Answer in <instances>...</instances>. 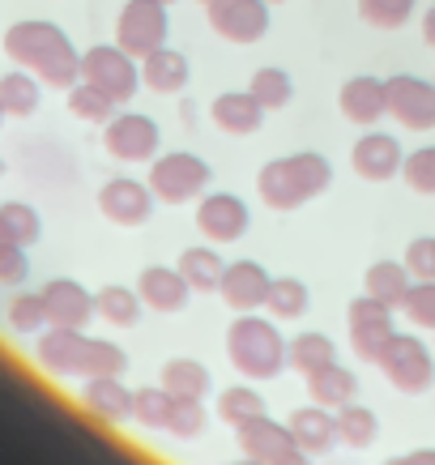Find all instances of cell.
Wrapping results in <instances>:
<instances>
[{"label":"cell","mask_w":435,"mask_h":465,"mask_svg":"<svg viewBox=\"0 0 435 465\" xmlns=\"http://www.w3.org/2000/svg\"><path fill=\"white\" fill-rule=\"evenodd\" d=\"M99 210L107 223L115 226H141L150 223V210H154V193H150V183L141 180H107L99 188Z\"/></svg>","instance_id":"15"},{"label":"cell","mask_w":435,"mask_h":465,"mask_svg":"<svg viewBox=\"0 0 435 465\" xmlns=\"http://www.w3.org/2000/svg\"><path fill=\"white\" fill-rule=\"evenodd\" d=\"M167 35H171V17L163 0H128L120 17H115V43L137 60H145L158 47H167Z\"/></svg>","instance_id":"6"},{"label":"cell","mask_w":435,"mask_h":465,"mask_svg":"<svg viewBox=\"0 0 435 465\" xmlns=\"http://www.w3.org/2000/svg\"><path fill=\"white\" fill-rule=\"evenodd\" d=\"M308 303H311V295L299 278H273V282H269V299H265L269 316H278V321H299V316L308 312Z\"/></svg>","instance_id":"34"},{"label":"cell","mask_w":435,"mask_h":465,"mask_svg":"<svg viewBox=\"0 0 435 465\" xmlns=\"http://www.w3.org/2000/svg\"><path fill=\"white\" fill-rule=\"evenodd\" d=\"M265 107L256 103L252 90H226L210 103V120L231 137H252L256 128L265 124Z\"/></svg>","instance_id":"19"},{"label":"cell","mask_w":435,"mask_h":465,"mask_svg":"<svg viewBox=\"0 0 435 465\" xmlns=\"http://www.w3.org/2000/svg\"><path fill=\"white\" fill-rule=\"evenodd\" d=\"M43 99V82L26 69H14L0 77V103L9 107V115H35Z\"/></svg>","instance_id":"31"},{"label":"cell","mask_w":435,"mask_h":465,"mask_svg":"<svg viewBox=\"0 0 435 465\" xmlns=\"http://www.w3.org/2000/svg\"><path fill=\"white\" fill-rule=\"evenodd\" d=\"M376 367L384 371V381L393 384L397 393H410V397L427 393L435 381V354L427 351V341L414 338V333H393V341L384 346Z\"/></svg>","instance_id":"5"},{"label":"cell","mask_w":435,"mask_h":465,"mask_svg":"<svg viewBox=\"0 0 435 465\" xmlns=\"http://www.w3.org/2000/svg\"><path fill=\"white\" fill-rule=\"evenodd\" d=\"M248 90L256 94V103H261L265 112H282L286 103L295 99V82H291V73H286V69H269V64L252 73Z\"/></svg>","instance_id":"36"},{"label":"cell","mask_w":435,"mask_h":465,"mask_svg":"<svg viewBox=\"0 0 435 465\" xmlns=\"http://www.w3.org/2000/svg\"><path fill=\"white\" fill-rule=\"evenodd\" d=\"M329 183H333V167L316 150L273 158V163L256 171V193H261L269 210H299V205L321 197Z\"/></svg>","instance_id":"2"},{"label":"cell","mask_w":435,"mask_h":465,"mask_svg":"<svg viewBox=\"0 0 435 465\" xmlns=\"http://www.w3.org/2000/svg\"><path fill=\"white\" fill-rule=\"evenodd\" d=\"M231 465H265V461H256V457H243V461H231Z\"/></svg>","instance_id":"50"},{"label":"cell","mask_w":435,"mask_h":465,"mask_svg":"<svg viewBox=\"0 0 435 465\" xmlns=\"http://www.w3.org/2000/svg\"><path fill=\"white\" fill-rule=\"evenodd\" d=\"M286 427H291V436H295V449H303V452H329L337 440V414L316 406V401L291 410Z\"/></svg>","instance_id":"23"},{"label":"cell","mask_w":435,"mask_h":465,"mask_svg":"<svg viewBox=\"0 0 435 465\" xmlns=\"http://www.w3.org/2000/svg\"><path fill=\"white\" fill-rule=\"evenodd\" d=\"M205 427H210V410H205V397H171L167 436H175V440H197Z\"/></svg>","instance_id":"35"},{"label":"cell","mask_w":435,"mask_h":465,"mask_svg":"<svg viewBox=\"0 0 435 465\" xmlns=\"http://www.w3.org/2000/svg\"><path fill=\"white\" fill-rule=\"evenodd\" d=\"M137 295L145 308H154V312H180L193 299V286H188V278H183L180 269L150 265V269H141Z\"/></svg>","instance_id":"20"},{"label":"cell","mask_w":435,"mask_h":465,"mask_svg":"<svg viewBox=\"0 0 435 465\" xmlns=\"http://www.w3.org/2000/svg\"><path fill=\"white\" fill-rule=\"evenodd\" d=\"M115 107H120V103H115L112 94H103L99 85H90V82L69 85V112L77 115V120H85V124H107L115 115Z\"/></svg>","instance_id":"33"},{"label":"cell","mask_w":435,"mask_h":465,"mask_svg":"<svg viewBox=\"0 0 435 465\" xmlns=\"http://www.w3.org/2000/svg\"><path fill=\"white\" fill-rule=\"evenodd\" d=\"M269 282L273 278L256 261H235V265H226L222 282H218V295L226 299L231 312H256V308H265Z\"/></svg>","instance_id":"16"},{"label":"cell","mask_w":435,"mask_h":465,"mask_svg":"<svg viewBox=\"0 0 435 465\" xmlns=\"http://www.w3.org/2000/svg\"><path fill=\"white\" fill-rule=\"evenodd\" d=\"M410 273L406 269V261H376V265H367V273H363V295H371V299H380V303H389V308H401L406 303V295H410Z\"/></svg>","instance_id":"25"},{"label":"cell","mask_w":435,"mask_h":465,"mask_svg":"<svg viewBox=\"0 0 435 465\" xmlns=\"http://www.w3.org/2000/svg\"><path fill=\"white\" fill-rule=\"evenodd\" d=\"M201 5H210V0H201Z\"/></svg>","instance_id":"55"},{"label":"cell","mask_w":435,"mask_h":465,"mask_svg":"<svg viewBox=\"0 0 435 465\" xmlns=\"http://www.w3.org/2000/svg\"><path fill=\"white\" fill-rule=\"evenodd\" d=\"M128 367V354L107 338H90V371H85V381L90 376H124Z\"/></svg>","instance_id":"44"},{"label":"cell","mask_w":435,"mask_h":465,"mask_svg":"<svg viewBox=\"0 0 435 465\" xmlns=\"http://www.w3.org/2000/svg\"><path fill=\"white\" fill-rule=\"evenodd\" d=\"M82 82L99 85L103 94H112L115 103H128L141 90V64L137 56H128L120 43L115 47L99 43V47H90L82 56Z\"/></svg>","instance_id":"7"},{"label":"cell","mask_w":435,"mask_h":465,"mask_svg":"<svg viewBox=\"0 0 435 465\" xmlns=\"http://www.w3.org/2000/svg\"><path fill=\"white\" fill-rule=\"evenodd\" d=\"M9 324H14V333H43L47 329V303H43V291L39 295H14L9 303Z\"/></svg>","instance_id":"41"},{"label":"cell","mask_w":435,"mask_h":465,"mask_svg":"<svg viewBox=\"0 0 435 465\" xmlns=\"http://www.w3.org/2000/svg\"><path fill=\"white\" fill-rule=\"evenodd\" d=\"M406 269L414 278H435V235H419L406 248Z\"/></svg>","instance_id":"46"},{"label":"cell","mask_w":435,"mask_h":465,"mask_svg":"<svg viewBox=\"0 0 435 465\" xmlns=\"http://www.w3.org/2000/svg\"><path fill=\"white\" fill-rule=\"evenodd\" d=\"M163 5H175V0H163Z\"/></svg>","instance_id":"54"},{"label":"cell","mask_w":435,"mask_h":465,"mask_svg":"<svg viewBox=\"0 0 435 465\" xmlns=\"http://www.w3.org/2000/svg\"><path fill=\"white\" fill-rule=\"evenodd\" d=\"M401 163H406L401 142H397L393 133H376V128H367L351 150L354 175L371 183H384V180H393V175H401Z\"/></svg>","instance_id":"14"},{"label":"cell","mask_w":435,"mask_h":465,"mask_svg":"<svg viewBox=\"0 0 435 465\" xmlns=\"http://www.w3.org/2000/svg\"><path fill=\"white\" fill-rule=\"evenodd\" d=\"M376 436H380L376 410L354 406V401L337 410V440H341V444H351V449H371Z\"/></svg>","instance_id":"32"},{"label":"cell","mask_w":435,"mask_h":465,"mask_svg":"<svg viewBox=\"0 0 435 465\" xmlns=\"http://www.w3.org/2000/svg\"><path fill=\"white\" fill-rule=\"evenodd\" d=\"M0 175H5V158H0Z\"/></svg>","instance_id":"52"},{"label":"cell","mask_w":435,"mask_h":465,"mask_svg":"<svg viewBox=\"0 0 435 465\" xmlns=\"http://www.w3.org/2000/svg\"><path fill=\"white\" fill-rule=\"evenodd\" d=\"M5 56L56 90L82 82V52L73 47V39L56 22H35V17L14 22L5 30Z\"/></svg>","instance_id":"1"},{"label":"cell","mask_w":435,"mask_h":465,"mask_svg":"<svg viewBox=\"0 0 435 465\" xmlns=\"http://www.w3.org/2000/svg\"><path fill=\"white\" fill-rule=\"evenodd\" d=\"M235 436H239L243 457H256V461H265V465L282 461L286 452H295V436H291V427L273 423L269 414H261V419H252V423H243Z\"/></svg>","instance_id":"21"},{"label":"cell","mask_w":435,"mask_h":465,"mask_svg":"<svg viewBox=\"0 0 435 465\" xmlns=\"http://www.w3.org/2000/svg\"><path fill=\"white\" fill-rule=\"evenodd\" d=\"M419 0H359V17L376 30H401L414 17Z\"/></svg>","instance_id":"39"},{"label":"cell","mask_w":435,"mask_h":465,"mask_svg":"<svg viewBox=\"0 0 435 465\" xmlns=\"http://www.w3.org/2000/svg\"><path fill=\"white\" fill-rule=\"evenodd\" d=\"M401 175H406V183L419 197H435V145H422V150L406 154Z\"/></svg>","instance_id":"42"},{"label":"cell","mask_w":435,"mask_h":465,"mask_svg":"<svg viewBox=\"0 0 435 465\" xmlns=\"http://www.w3.org/2000/svg\"><path fill=\"white\" fill-rule=\"evenodd\" d=\"M163 389L171 397H205L213 389L210 367L197 359H171V363H163Z\"/></svg>","instance_id":"28"},{"label":"cell","mask_w":435,"mask_h":465,"mask_svg":"<svg viewBox=\"0 0 435 465\" xmlns=\"http://www.w3.org/2000/svg\"><path fill=\"white\" fill-rule=\"evenodd\" d=\"M0 231H5V240H14V243H35L39 240V213H35V205H26V201H5L0 205Z\"/></svg>","instance_id":"38"},{"label":"cell","mask_w":435,"mask_h":465,"mask_svg":"<svg viewBox=\"0 0 435 465\" xmlns=\"http://www.w3.org/2000/svg\"><path fill=\"white\" fill-rule=\"evenodd\" d=\"M141 295L133 291V286H103L99 295H94V312H99V321L115 324V329H133V324L141 321Z\"/></svg>","instance_id":"27"},{"label":"cell","mask_w":435,"mask_h":465,"mask_svg":"<svg viewBox=\"0 0 435 465\" xmlns=\"http://www.w3.org/2000/svg\"><path fill=\"white\" fill-rule=\"evenodd\" d=\"M158 142H163L158 124L141 112L112 115L107 128H103V145H107V154L120 158V163H154Z\"/></svg>","instance_id":"10"},{"label":"cell","mask_w":435,"mask_h":465,"mask_svg":"<svg viewBox=\"0 0 435 465\" xmlns=\"http://www.w3.org/2000/svg\"><path fill=\"white\" fill-rule=\"evenodd\" d=\"M393 312L397 308H389V303H380V299H371V295H359L351 308H346V321H351V346L363 363H376L380 354H384V346L393 341V333H397Z\"/></svg>","instance_id":"9"},{"label":"cell","mask_w":435,"mask_h":465,"mask_svg":"<svg viewBox=\"0 0 435 465\" xmlns=\"http://www.w3.org/2000/svg\"><path fill=\"white\" fill-rule=\"evenodd\" d=\"M82 406L99 423H124L133 419V389H124L120 376H90L82 389Z\"/></svg>","instance_id":"22"},{"label":"cell","mask_w":435,"mask_h":465,"mask_svg":"<svg viewBox=\"0 0 435 465\" xmlns=\"http://www.w3.org/2000/svg\"><path fill=\"white\" fill-rule=\"evenodd\" d=\"M218 414H222V423H231L239 431L243 423H252V419H261V414H265V401H261V393H256V389L235 384V389H222V397H218Z\"/></svg>","instance_id":"37"},{"label":"cell","mask_w":435,"mask_h":465,"mask_svg":"<svg viewBox=\"0 0 435 465\" xmlns=\"http://www.w3.org/2000/svg\"><path fill=\"white\" fill-rule=\"evenodd\" d=\"M308 393L316 406L324 410H341V406H351L354 393H359V381H354V371L351 367H341V363H329L321 367V371H311L308 376Z\"/></svg>","instance_id":"26"},{"label":"cell","mask_w":435,"mask_h":465,"mask_svg":"<svg viewBox=\"0 0 435 465\" xmlns=\"http://www.w3.org/2000/svg\"><path fill=\"white\" fill-rule=\"evenodd\" d=\"M205 22L218 39L248 47V43H261L269 35V0H210Z\"/></svg>","instance_id":"8"},{"label":"cell","mask_w":435,"mask_h":465,"mask_svg":"<svg viewBox=\"0 0 435 465\" xmlns=\"http://www.w3.org/2000/svg\"><path fill=\"white\" fill-rule=\"evenodd\" d=\"M422 39H427V47H435V5L422 14Z\"/></svg>","instance_id":"48"},{"label":"cell","mask_w":435,"mask_h":465,"mask_svg":"<svg viewBox=\"0 0 435 465\" xmlns=\"http://www.w3.org/2000/svg\"><path fill=\"white\" fill-rule=\"evenodd\" d=\"M188 278V286L193 291H218V282H222V273H226V265H222V256L213 252V248H183L180 252V265H175Z\"/></svg>","instance_id":"29"},{"label":"cell","mask_w":435,"mask_h":465,"mask_svg":"<svg viewBox=\"0 0 435 465\" xmlns=\"http://www.w3.org/2000/svg\"><path fill=\"white\" fill-rule=\"evenodd\" d=\"M389 115L410 133H431L435 128V82L422 77H389Z\"/></svg>","instance_id":"12"},{"label":"cell","mask_w":435,"mask_h":465,"mask_svg":"<svg viewBox=\"0 0 435 465\" xmlns=\"http://www.w3.org/2000/svg\"><path fill=\"white\" fill-rule=\"evenodd\" d=\"M5 120H9V107H5V103H0V124H5Z\"/></svg>","instance_id":"51"},{"label":"cell","mask_w":435,"mask_h":465,"mask_svg":"<svg viewBox=\"0 0 435 465\" xmlns=\"http://www.w3.org/2000/svg\"><path fill=\"white\" fill-rule=\"evenodd\" d=\"M337 107H341V115L351 124L376 128V120L389 115V85L380 77H351L341 85V94H337Z\"/></svg>","instance_id":"17"},{"label":"cell","mask_w":435,"mask_h":465,"mask_svg":"<svg viewBox=\"0 0 435 465\" xmlns=\"http://www.w3.org/2000/svg\"><path fill=\"white\" fill-rule=\"evenodd\" d=\"M150 193L167 205H188V201H201V193L213 183V171L205 158L188 154V150H171V154L154 158L150 163Z\"/></svg>","instance_id":"4"},{"label":"cell","mask_w":435,"mask_h":465,"mask_svg":"<svg viewBox=\"0 0 435 465\" xmlns=\"http://www.w3.org/2000/svg\"><path fill=\"white\" fill-rule=\"evenodd\" d=\"M406 316L419 329H431L435 333V278H419V282L410 286V295H406Z\"/></svg>","instance_id":"43"},{"label":"cell","mask_w":435,"mask_h":465,"mask_svg":"<svg viewBox=\"0 0 435 465\" xmlns=\"http://www.w3.org/2000/svg\"><path fill=\"white\" fill-rule=\"evenodd\" d=\"M30 273V261L22 252V243L14 240H0V282L5 286H22Z\"/></svg>","instance_id":"45"},{"label":"cell","mask_w":435,"mask_h":465,"mask_svg":"<svg viewBox=\"0 0 435 465\" xmlns=\"http://www.w3.org/2000/svg\"><path fill=\"white\" fill-rule=\"evenodd\" d=\"M291 341L278 333V324L256 316V312H239L231 329H226V359L243 381H273L282 376V367H291L286 359Z\"/></svg>","instance_id":"3"},{"label":"cell","mask_w":435,"mask_h":465,"mask_svg":"<svg viewBox=\"0 0 435 465\" xmlns=\"http://www.w3.org/2000/svg\"><path fill=\"white\" fill-rule=\"evenodd\" d=\"M133 419L141 427H154V431H167L171 419V393L158 384V389H133Z\"/></svg>","instance_id":"40"},{"label":"cell","mask_w":435,"mask_h":465,"mask_svg":"<svg viewBox=\"0 0 435 465\" xmlns=\"http://www.w3.org/2000/svg\"><path fill=\"white\" fill-rule=\"evenodd\" d=\"M43 303H47V321L60 329H85L94 316V295L73 278H56L43 286Z\"/></svg>","instance_id":"18"},{"label":"cell","mask_w":435,"mask_h":465,"mask_svg":"<svg viewBox=\"0 0 435 465\" xmlns=\"http://www.w3.org/2000/svg\"><path fill=\"white\" fill-rule=\"evenodd\" d=\"M269 5H282V0H269Z\"/></svg>","instance_id":"53"},{"label":"cell","mask_w":435,"mask_h":465,"mask_svg":"<svg viewBox=\"0 0 435 465\" xmlns=\"http://www.w3.org/2000/svg\"><path fill=\"white\" fill-rule=\"evenodd\" d=\"M273 465H311V452L295 449V452H286V457H282V461H273Z\"/></svg>","instance_id":"49"},{"label":"cell","mask_w":435,"mask_h":465,"mask_svg":"<svg viewBox=\"0 0 435 465\" xmlns=\"http://www.w3.org/2000/svg\"><path fill=\"white\" fill-rule=\"evenodd\" d=\"M35 359H39L43 371H52L60 381L85 376V371H90V338H85L82 329H60V324H52L47 333H39Z\"/></svg>","instance_id":"11"},{"label":"cell","mask_w":435,"mask_h":465,"mask_svg":"<svg viewBox=\"0 0 435 465\" xmlns=\"http://www.w3.org/2000/svg\"><path fill=\"white\" fill-rule=\"evenodd\" d=\"M141 85L145 90H154V94H183V85H188V56L175 52V47H158L150 56L141 60Z\"/></svg>","instance_id":"24"},{"label":"cell","mask_w":435,"mask_h":465,"mask_svg":"<svg viewBox=\"0 0 435 465\" xmlns=\"http://www.w3.org/2000/svg\"><path fill=\"white\" fill-rule=\"evenodd\" d=\"M197 226L210 243H235L248 235L252 226V213H248V201L235 197V193H210L201 197L197 205Z\"/></svg>","instance_id":"13"},{"label":"cell","mask_w":435,"mask_h":465,"mask_svg":"<svg viewBox=\"0 0 435 465\" xmlns=\"http://www.w3.org/2000/svg\"><path fill=\"white\" fill-rule=\"evenodd\" d=\"M286 359H291V367H295L299 376H311V371L337 363V346L329 333H299V338H291Z\"/></svg>","instance_id":"30"},{"label":"cell","mask_w":435,"mask_h":465,"mask_svg":"<svg viewBox=\"0 0 435 465\" xmlns=\"http://www.w3.org/2000/svg\"><path fill=\"white\" fill-rule=\"evenodd\" d=\"M384 465H435V449H414L406 457H389Z\"/></svg>","instance_id":"47"}]
</instances>
